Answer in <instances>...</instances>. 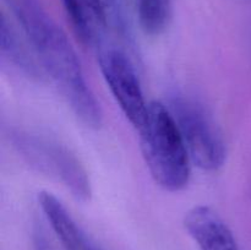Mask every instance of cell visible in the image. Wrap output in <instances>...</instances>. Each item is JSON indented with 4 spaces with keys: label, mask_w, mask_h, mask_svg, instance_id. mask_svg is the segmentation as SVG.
<instances>
[{
    "label": "cell",
    "mask_w": 251,
    "mask_h": 250,
    "mask_svg": "<svg viewBox=\"0 0 251 250\" xmlns=\"http://www.w3.org/2000/svg\"><path fill=\"white\" fill-rule=\"evenodd\" d=\"M6 137L10 146L27 166L61 184L77 201L91 200L90 175L69 147L46 135L20 127L7 130Z\"/></svg>",
    "instance_id": "3957f363"
},
{
    "label": "cell",
    "mask_w": 251,
    "mask_h": 250,
    "mask_svg": "<svg viewBox=\"0 0 251 250\" xmlns=\"http://www.w3.org/2000/svg\"><path fill=\"white\" fill-rule=\"evenodd\" d=\"M139 132L142 157L157 185L171 193L185 189L193 162L167 104L159 100L150 103Z\"/></svg>",
    "instance_id": "7a4b0ae2"
},
{
    "label": "cell",
    "mask_w": 251,
    "mask_h": 250,
    "mask_svg": "<svg viewBox=\"0 0 251 250\" xmlns=\"http://www.w3.org/2000/svg\"><path fill=\"white\" fill-rule=\"evenodd\" d=\"M19 24L42 70L55 85L75 117L91 129L103 123L100 102L83 74L65 32L39 0H2Z\"/></svg>",
    "instance_id": "6da1fadb"
},
{
    "label": "cell",
    "mask_w": 251,
    "mask_h": 250,
    "mask_svg": "<svg viewBox=\"0 0 251 250\" xmlns=\"http://www.w3.org/2000/svg\"><path fill=\"white\" fill-rule=\"evenodd\" d=\"M64 4L77 36L96 54L117 48L139 58L119 0H64Z\"/></svg>",
    "instance_id": "277c9868"
},
{
    "label": "cell",
    "mask_w": 251,
    "mask_h": 250,
    "mask_svg": "<svg viewBox=\"0 0 251 250\" xmlns=\"http://www.w3.org/2000/svg\"><path fill=\"white\" fill-rule=\"evenodd\" d=\"M183 223L199 250H242L229 225L208 206L190 208Z\"/></svg>",
    "instance_id": "52a82bcc"
},
{
    "label": "cell",
    "mask_w": 251,
    "mask_h": 250,
    "mask_svg": "<svg viewBox=\"0 0 251 250\" xmlns=\"http://www.w3.org/2000/svg\"><path fill=\"white\" fill-rule=\"evenodd\" d=\"M167 107L178 125L191 162L202 171H218L226 162L227 145L206 105L191 96L176 92L171 95Z\"/></svg>",
    "instance_id": "5b68a950"
},
{
    "label": "cell",
    "mask_w": 251,
    "mask_h": 250,
    "mask_svg": "<svg viewBox=\"0 0 251 250\" xmlns=\"http://www.w3.org/2000/svg\"><path fill=\"white\" fill-rule=\"evenodd\" d=\"M97 55L98 65L123 114L137 130L147 117L146 102L137 75V59L123 49H107Z\"/></svg>",
    "instance_id": "8992f818"
},
{
    "label": "cell",
    "mask_w": 251,
    "mask_h": 250,
    "mask_svg": "<svg viewBox=\"0 0 251 250\" xmlns=\"http://www.w3.org/2000/svg\"><path fill=\"white\" fill-rule=\"evenodd\" d=\"M38 203L63 250H100L53 194L41 191L38 194Z\"/></svg>",
    "instance_id": "ba28073f"
},
{
    "label": "cell",
    "mask_w": 251,
    "mask_h": 250,
    "mask_svg": "<svg viewBox=\"0 0 251 250\" xmlns=\"http://www.w3.org/2000/svg\"><path fill=\"white\" fill-rule=\"evenodd\" d=\"M141 29L152 37L168 28L172 20L171 0H134Z\"/></svg>",
    "instance_id": "30bf717a"
},
{
    "label": "cell",
    "mask_w": 251,
    "mask_h": 250,
    "mask_svg": "<svg viewBox=\"0 0 251 250\" xmlns=\"http://www.w3.org/2000/svg\"><path fill=\"white\" fill-rule=\"evenodd\" d=\"M0 36H1L0 49H1L2 59L28 80L43 81L46 74L42 70L31 46L25 36L22 38L21 34H19V32L14 28L11 22L7 21L6 16L4 15L1 16Z\"/></svg>",
    "instance_id": "9c48e42d"
}]
</instances>
